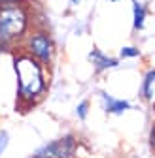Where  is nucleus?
Masks as SVG:
<instances>
[{
	"instance_id": "10",
	"label": "nucleus",
	"mask_w": 155,
	"mask_h": 158,
	"mask_svg": "<svg viewBox=\"0 0 155 158\" xmlns=\"http://www.w3.org/2000/svg\"><path fill=\"white\" fill-rule=\"evenodd\" d=\"M119 56H121V58H136V56H140V49H138V47H134V45L121 47Z\"/></svg>"
},
{
	"instance_id": "6",
	"label": "nucleus",
	"mask_w": 155,
	"mask_h": 158,
	"mask_svg": "<svg viewBox=\"0 0 155 158\" xmlns=\"http://www.w3.org/2000/svg\"><path fill=\"white\" fill-rule=\"evenodd\" d=\"M89 62L93 64V68L96 72H106V70H113V68L119 66L117 58H112V56L104 55L100 49H93L89 53Z\"/></svg>"
},
{
	"instance_id": "7",
	"label": "nucleus",
	"mask_w": 155,
	"mask_h": 158,
	"mask_svg": "<svg viewBox=\"0 0 155 158\" xmlns=\"http://www.w3.org/2000/svg\"><path fill=\"white\" fill-rule=\"evenodd\" d=\"M140 92H142V96H144V100L153 102V98H155V70L146 72Z\"/></svg>"
},
{
	"instance_id": "3",
	"label": "nucleus",
	"mask_w": 155,
	"mask_h": 158,
	"mask_svg": "<svg viewBox=\"0 0 155 158\" xmlns=\"http://www.w3.org/2000/svg\"><path fill=\"white\" fill-rule=\"evenodd\" d=\"M23 51L29 53L32 58H36L38 62H42L44 66H49L55 58L57 47L51 34L46 28H32L27 38L23 40Z\"/></svg>"
},
{
	"instance_id": "8",
	"label": "nucleus",
	"mask_w": 155,
	"mask_h": 158,
	"mask_svg": "<svg viewBox=\"0 0 155 158\" xmlns=\"http://www.w3.org/2000/svg\"><path fill=\"white\" fill-rule=\"evenodd\" d=\"M132 2V27L134 30H142L146 27V8L138 0H131Z\"/></svg>"
},
{
	"instance_id": "9",
	"label": "nucleus",
	"mask_w": 155,
	"mask_h": 158,
	"mask_svg": "<svg viewBox=\"0 0 155 158\" xmlns=\"http://www.w3.org/2000/svg\"><path fill=\"white\" fill-rule=\"evenodd\" d=\"M17 49L15 42L6 34V30L2 28V25H0V55H4V53H13Z\"/></svg>"
},
{
	"instance_id": "4",
	"label": "nucleus",
	"mask_w": 155,
	"mask_h": 158,
	"mask_svg": "<svg viewBox=\"0 0 155 158\" xmlns=\"http://www.w3.org/2000/svg\"><path fill=\"white\" fill-rule=\"evenodd\" d=\"M78 151V139L74 134H66L53 139L32 152V158H74Z\"/></svg>"
},
{
	"instance_id": "5",
	"label": "nucleus",
	"mask_w": 155,
	"mask_h": 158,
	"mask_svg": "<svg viewBox=\"0 0 155 158\" xmlns=\"http://www.w3.org/2000/svg\"><path fill=\"white\" fill-rule=\"evenodd\" d=\"M99 94H100L102 107H104V111H106L108 115H123V113H127V111L132 107L131 102H127V100H117V98L110 96L108 92H99Z\"/></svg>"
},
{
	"instance_id": "2",
	"label": "nucleus",
	"mask_w": 155,
	"mask_h": 158,
	"mask_svg": "<svg viewBox=\"0 0 155 158\" xmlns=\"http://www.w3.org/2000/svg\"><path fill=\"white\" fill-rule=\"evenodd\" d=\"M0 25L15 42V45H21L27 34L32 30V15L29 6L27 4L0 6Z\"/></svg>"
},
{
	"instance_id": "11",
	"label": "nucleus",
	"mask_w": 155,
	"mask_h": 158,
	"mask_svg": "<svg viewBox=\"0 0 155 158\" xmlns=\"http://www.w3.org/2000/svg\"><path fill=\"white\" fill-rule=\"evenodd\" d=\"M89 115V102L87 100H82L80 104L76 106V117L80 118V121H85Z\"/></svg>"
},
{
	"instance_id": "16",
	"label": "nucleus",
	"mask_w": 155,
	"mask_h": 158,
	"mask_svg": "<svg viewBox=\"0 0 155 158\" xmlns=\"http://www.w3.org/2000/svg\"><path fill=\"white\" fill-rule=\"evenodd\" d=\"M108 2H117V0H108Z\"/></svg>"
},
{
	"instance_id": "12",
	"label": "nucleus",
	"mask_w": 155,
	"mask_h": 158,
	"mask_svg": "<svg viewBox=\"0 0 155 158\" xmlns=\"http://www.w3.org/2000/svg\"><path fill=\"white\" fill-rule=\"evenodd\" d=\"M8 145H10V134L6 130H0V158H2V154L6 152Z\"/></svg>"
},
{
	"instance_id": "17",
	"label": "nucleus",
	"mask_w": 155,
	"mask_h": 158,
	"mask_svg": "<svg viewBox=\"0 0 155 158\" xmlns=\"http://www.w3.org/2000/svg\"><path fill=\"white\" fill-rule=\"evenodd\" d=\"M153 109H155V106H153Z\"/></svg>"
},
{
	"instance_id": "15",
	"label": "nucleus",
	"mask_w": 155,
	"mask_h": 158,
	"mask_svg": "<svg viewBox=\"0 0 155 158\" xmlns=\"http://www.w3.org/2000/svg\"><path fill=\"white\" fill-rule=\"evenodd\" d=\"M70 2H72V4H78V2H80V0H70Z\"/></svg>"
},
{
	"instance_id": "14",
	"label": "nucleus",
	"mask_w": 155,
	"mask_h": 158,
	"mask_svg": "<svg viewBox=\"0 0 155 158\" xmlns=\"http://www.w3.org/2000/svg\"><path fill=\"white\" fill-rule=\"evenodd\" d=\"M149 147L155 151V123H153L151 128H149Z\"/></svg>"
},
{
	"instance_id": "1",
	"label": "nucleus",
	"mask_w": 155,
	"mask_h": 158,
	"mask_svg": "<svg viewBox=\"0 0 155 158\" xmlns=\"http://www.w3.org/2000/svg\"><path fill=\"white\" fill-rule=\"evenodd\" d=\"M13 73H15V94L17 100L15 106L21 111H29L34 106L42 102L49 89V79H47V66L38 62L29 53L13 51Z\"/></svg>"
},
{
	"instance_id": "13",
	"label": "nucleus",
	"mask_w": 155,
	"mask_h": 158,
	"mask_svg": "<svg viewBox=\"0 0 155 158\" xmlns=\"http://www.w3.org/2000/svg\"><path fill=\"white\" fill-rule=\"evenodd\" d=\"M15 4H27V0H0V6H15Z\"/></svg>"
}]
</instances>
